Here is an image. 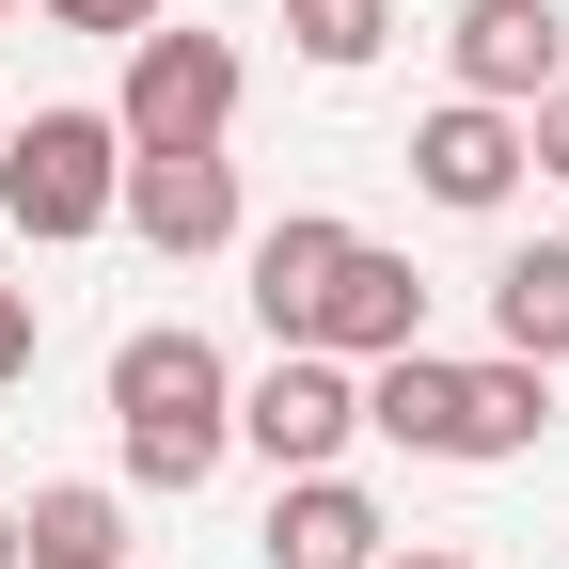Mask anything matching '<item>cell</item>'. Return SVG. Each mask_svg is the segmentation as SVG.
<instances>
[{"mask_svg": "<svg viewBox=\"0 0 569 569\" xmlns=\"http://www.w3.org/2000/svg\"><path fill=\"white\" fill-rule=\"evenodd\" d=\"M522 159H538V174H553V190H569V80H553V96H538V111H522Z\"/></svg>", "mask_w": 569, "mask_h": 569, "instance_id": "cell-16", "label": "cell"}, {"mask_svg": "<svg viewBox=\"0 0 569 569\" xmlns=\"http://www.w3.org/2000/svg\"><path fill=\"white\" fill-rule=\"evenodd\" d=\"M284 48H301L317 80H365V63L396 48V0H284Z\"/></svg>", "mask_w": 569, "mask_h": 569, "instance_id": "cell-14", "label": "cell"}, {"mask_svg": "<svg viewBox=\"0 0 569 569\" xmlns=\"http://www.w3.org/2000/svg\"><path fill=\"white\" fill-rule=\"evenodd\" d=\"M317 348H332V365H396V348H427V269L380 253V238H348L332 301H317Z\"/></svg>", "mask_w": 569, "mask_h": 569, "instance_id": "cell-10", "label": "cell"}, {"mask_svg": "<svg viewBox=\"0 0 569 569\" xmlns=\"http://www.w3.org/2000/svg\"><path fill=\"white\" fill-rule=\"evenodd\" d=\"M365 427L411 459H538L553 443V365L490 348V365H443V348H396L365 365Z\"/></svg>", "mask_w": 569, "mask_h": 569, "instance_id": "cell-2", "label": "cell"}, {"mask_svg": "<svg viewBox=\"0 0 569 569\" xmlns=\"http://www.w3.org/2000/svg\"><path fill=\"white\" fill-rule=\"evenodd\" d=\"M0 17H17V0H0Z\"/></svg>", "mask_w": 569, "mask_h": 569, "instance_id": "cell-20", "label": "cell"}, {"mask_svg": "<svg viewBox=\"0 0 569 569\" xmlns=\"http://www.w3.org/2000/svg\"><path fill=\"white\" fill-rule=\"evenodd\" d=\"M127 238H159V253H238V159L222 142H190V159H127Z\"/></svg>", "mask_w": 569, "mask_h": 569, "instance_id": "cell-8", "label": "cell"}, {"mask_svg": "<svg viewBox=\"0 0 569 569\" xmlns=\"http://www.w3.org/2000/svg\"><path fill=\"white\" fill-rule=\"evenodd\" d=\"M111 127H127V159H190V142H222V127H238V48L190 32V17H159V32L127 48Z\"/></svg>", "mask_w": 569, "mask_h": 569, "instance_id": "cell-4", "label": "cell"}, {"mask_svg": "<svg viewBox=\"0 0 569 569\" xmlns=\"http://www.w3.org/2000/svg\"><path fill=\"white\" fill-rule=\"evenodd\" d=\"M238 253H253V317H269V348H317V301H332V269H348V222H332V206H284V222H253Z\"/></svg>", "mask_w": 569, "mask_h": 569, "instance_id": "cell-11", "label": "cell"}, {"mask_svg": "<svg viewBox=\"0 0 569 569\" xmlns=\"http://www.w3.org/2000/svg\"><path fill=\"white\" fill-rule=\"evenodd\" d=\"M0 569H17V507H0Z\"/></svg>", "mask_w": 569, "mask_h": 569, "instance_id": "cell-19", "label": "cell"}, {"mask_svg": "<svg viewBox=\"0 0 569 569\" xmlns=\"http://www.w3.org/2000/svg\"><path fill=\"white\" fill-rule=\"evenodd\" d=\"M0 380H32V301L0 284Z\"/></svg>", "mask_w": 569, "mask_h": 569, "instance_id": "cell-17", "label": "cell"}, {"mask_svg": "<svg viewBox=\"0 0 569 569\" xmlns=\"http://www.w3.org/2000/svg\"><path fill=\"white\" fill-rule=\"evenodd\" d=\"M522 111H490V96H443V111H427L411 127V190L427 206H459V222H490V206H522Z\"/></svg>", "mask_w": 569, "mask_h": 569, "instance_id": "cell-6", "label": "cell"}, {"mask_svg": "<svg viewBox=\"0 0 569 569\" xmlns=\"http://www.w3.org/2000/svg\"><path fill=\"white\" fill-rule=\"evenodd\" d=\"M111 443H127V475L159 490V507H174V490H206V475L238 459V365H222L190 317L127 332V348H111Z\"/></svg>", "mask_w": 569, "mask_h": 569, "instance_id": "cell-1", "label": "cell"}, {"mask_svg": "<svg viewBox=\"0 0 569 569\" xmlns=\"http://www.w3.org/2000/svg\"><path fill=\"white\" fill-rule=\"evenodd\" d=\"M0 222L17 238H96L127 222V127L111 111H32V127H0Z\"/></svg>", "mask_w": 569, "mask_h": 569, "instance_id": "cell-3", "label": "cell"}, {"mask_svg": "<svg viewBox=\"0 0 569 569\" xmlns=\"http://www.w3.org/2000/svg\"><path fill=\"white\" fill-rule=\"evenodd\" d=\"M32 17H63V32H127V48H142V32H159V0H32Z\"/></svg>", "mask_w": 569, "mask_h": 569, "instance_id": "cell-15", "label": "cell"}, {"mask_svg": "<svg viewBox=\"0 0 569 569\" xmlns=\"http://www.w3.org/2000/svg\"><path fill=\"white\" fill-rule=\"evenodd\" d=\"M490 348H522V365H569V238L507 253L490 269Z\"/></svg>", "mask_w": 569, "mask_h": 569, "instance_id": "cell-13", "label": "cell"}, {"mask_svg": "<svg viewBox=\"0 0 569 569\" xmlns=\"http://www.w3.org/2000/svg\"><path fill=\"white\" fill-rule=\"evenodd\" d=\"M443 63H459V96H490V111H538V96L569 80V17H553V0H459Z\"/></svg>", "mask_w": 569, "mask_h": 569, "instance_id": "cell-7", "label": "cell"}, {"mask_svg": "<svg viewBox=\"0 0 569 569\" xmlns=\"http://www.w3.org/2000/svg\"><path fill=\"white\" fill-rule=\"evenodd\" d=\"M380 553H396V522H380V490L348 475V459L269 490V569H380Z\"/></svg>", "mask_w": 569, "mask_h": 569, "instance_id": "cell-9", "label": "cell"}, {"mask_svg": "<svg viewBox=\"0 0 569 569\" xmlns=\"http://www.w3.org/2000/svg\"><path fill=\"white\" fill-rule=\"evenodd\" d=\"M238 443L269 475H332L365 443V365H332V348H269V380H238Z\"/></svg>", "mask_w": 569, "mask_h": 569, "instance_id": "cell-5", "label": "cell"}, {"mask_svg": "<svg viewBox=\"0 0 569 569\" xmlns=\"http://www.w3.org/2000/svg\"><path fill=\"white\" fill-rule=\"evenodd\" d=\"M17 569H127V490L111 475H48L17 507Z\"/></svg>", "mask_w": 569, "mask_h": 569, "instance_id": "cell-12", "label": "cell"}, {"mask_svg": "<svg viewBox=\"0 0 569 569\" xmlns=\"http://www.w3.org/2000/svg\"><path fill=\"white\" fill-rule=\"evenodd\" d=\"M380 569H475V553H459V538H396Z\"/></svg>", "mask_w": 569, "mask_h": 569, "instance_id": "cell-18", "label": "cell"}]
</instances>
